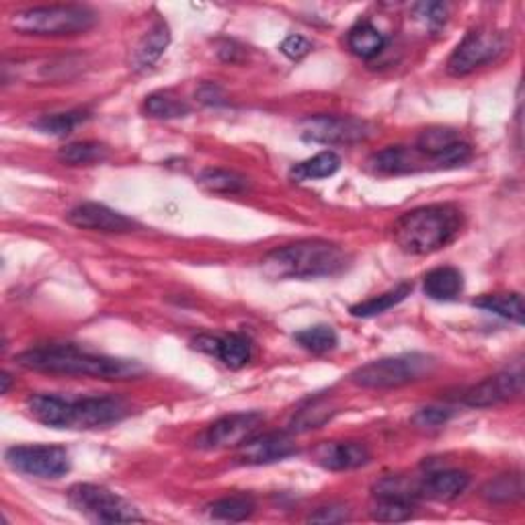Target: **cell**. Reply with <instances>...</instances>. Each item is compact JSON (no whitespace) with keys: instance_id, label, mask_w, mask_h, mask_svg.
<instances>
[{"instance_id":"6da1fadb","label":"cell","mask_w":525,"mask_h":525,"mask_svg":"<svg viewBox=\"0 0 525 525\" xmlns=\"http://www.w3.org/2000/svg\"><path fill=\"white\" fill-rule=\"evenodd\" d=\"M25 370L60 373V376H82L97 380H133L144 373L138 362L115 360V357L82 352L77 345L36 347L15 357Z\"/></svg>"},{"instance_id":"7a4b0ae2","label":"cell","mask_w":525,"mask_h":525,"mask_svg":"<svg viewBox=\"0 0 525 525\" xmlns=\"http://www.w3.org/2000/svg\"><path fill=\"white\" fill-rule=\"evenodd\" d=\"M464 214L452 204L421 205L400 215L393 226L394 243L408 255H431L460 235Z\"/></svg>"},{"instance_id":"3957f363","label":"cell","mask_w":525,"mask_h":525,"mask_svg":"<svg viewBox=\"0 0 525 525\" xmlns=\"http://www.w3.org/2000/svg\"><path fill=\"white\" fill-rule=\"evenodd\" d=\"M347 265L345 248L314 238L275 248L263 259V271L271 279H319L341 273Z\"/></svg>"},{"instance_id":"277c9868","label":"cell","mask_w":525,"mask_h":525,"mask_svg":"<svg viewBox=\"0 0 525 525\" xmlns=\"http://www.w3.org/2000/svg\"><path fill=\"white\" fill-rule=\"evenodd\" d=\"M97 23L93 8L82 5H52L33 6L13 15L11 27L23 36L58 37L79 36L89 31Z\"/></svg>"},{"instance_id":"5b68a950","label":"cell","mask_w":525,"mask_h":525,"mask_svg":"<svg viewBox=\"0 0 525 525\" xmlns=\"http://www.w3.org/2000/svg\"><path fill=\"white\" fill-rule=\"evenodd\" d=\"M436 362L423 353H404L396 357H384L362 365L352 373V382L360 388L390 390L427 378Z\"/></svg>"},{"instance_id":"8992f818","label":"cell","mask_w":525,"mask_h":525,"mask_svg":"<svg viewBox=\"0 0 525 525\" xmlns=\"http://www.w3.org/2000/svg\"><path fill=\"white\" fill-rule=\"evenodd\" d=\"M68 499L74 509L89 515L99 523H133L144 521L136 507L126 499L97 485H74L68 490Z\"/></svg>"},{"instance_id":"52a82bcc","label":"cell","mask_w":525,"mask_h":525,"mask_svg":"<svg viewBox=\"0 0 525 525\" xmlns=\"http://www.w3.org/2000/svg\"><path fill=\"white\" fill-rule=\"evenodd\" d=\"M299 133L306 142L337 146L368 140L373 128L372 123L352 115H310L299 121Z\"/></svg>"},{"instance_id":"ba28073f","label":"cell","mask_w":525,"mask_h":525,"mask_svg":"<svg viewBox=\"0 0 525 525\" xmlns=\"http://www.w3.org/2000/svg\"><path fill=\"white\" fill-rule=\"evenodd\" d=\"M5 460L15 472L36 478H60L70 470V456L60 446H15Z\"/></svg>"},{"instance_id":"9c48e42d","label":"cell","mask_w":525,"mask_h":525,"mask_svg":"<svg viewBox=\"0 0 525 525\" xmlns=\"http://www.w3.org/2000/svg\"><path fill=\"white\" fill-rule=\"evenodd\" d=\"M507 46L501 33L488 29H474L466 33V37L460 41V46L454 49V54L447 60V72L452 77H464L470 74L480 66L493 62L499 54H503Z\"/></svg>"},{"instance_id":"30bf717a","label":"cell","mask_w":525,"mask_h":525,"mask_svg":"<svg viewBox=\"0 0 525 525\" xmlns=\"http://www.w3.org/2000/svg\"><path fill=\"white\" fill-rule=\"evenodd\" d=\"M261 413H232L214 421L202 436L197 437V447L202 449H224L240 447L247 439H251L257 429L261 427Z\"/></svg>"},{"instance_id":"8fae6325","label":"cell","mask_w":525,"mask_h":525,"mask_svg":"<svg viewBox=\"0 0 525 525\" xmlns=\"http://www.w3.org/2000/svg\"><path fill=\"white\" fill-rule=\"evenodd\" d=\"M130 413L121 398L90 396L68 400V429H97L118 423Z\"/></svg>"},{"instance_id":"7c38bea8","label":"cell","mask_w":525,"mask_h":525,"mask_svg":"<svg viewBox=\"0 0 525 525\" xmlns=\"http://www.w3.org/2000/svg\"><path fill=\"white\" fill-rule=\"evenodd\" d=\"M66 220L77 228L105 232V235H126V232L138 228V224L128 218V215L95 202H87L72 207L68 215H66Z\"/></svg>"},{"instance_id":"4fadbf2b","label":"cell","mask_w":525,"mask_h":525,"mask_svg":"<svg viewBox=\"0 0 525 525\" xmlns=\"http://www.w3.org/2000/svg\"><path fill=\"white\" fill-rule=\"evenodd\" d=\"M521 390H523V372L507 370L470 388L462 400H464V404H468V406L487 408V406H493L499 403H505V400L520 396Z\"/></svg>"},{"instance_id":"5bb4252c","label":"cell","mask_w":525,"mask_h":525,"mask_svg":"<svg viewBox=\"0 0 525 525\" xmlns=\"http://www.w3.org/2000/svg\"><path fill=\"white\" fill-rule=\"evenodd\" d=\"M294 452L296 446L288 433H265V436H253L240 446L238 462L248 466L273 464Z\"/></svg>"},{"instance_id":"9a60e30c","label":"cell","mask_w":525,"mask_h":525,"mask_svg":"<svg viewBox=\"0 0 525 525\" xmlns=\"http://www.w3.org/2000/svg\"><path fill=\"white\" fill-rule=\"evenodd\" d=\"M314 457L322 468L332 472L355 470L370 462V449L360 441H327L314 449Z\"/></svg>"},{"instance_id":"2e32d148","label":"cell","mask_w":525,"mask_h":525,"mask_svg":"<svg viewBox=\"0 0 525 525\" xmlns=\"http://www.w3.org/2000/svg\"><path fill=\"white\" fill-rule=\"evenodd\" d=\"M470 485V477L462 470L433 472L421 482L419 495L431 501H452L460 497Z\"/></svg>"},{"instance_id":"e0dca14e","label":"cell","mask_w":525,"mask_h":525,"mask_svg":"<svg viewBox=\"0 0 525 525\" xmlns=\"http://www.w3.org/2000/svg\"><path fill=\"white\" fill-rule=\"evenodd\" d=\"M423 289L431 299L449 302L464 291V275L456 267H437L425 275Z\"/></svg>"},{"instance_id":"ac0fdd59","label":"cell","mask_w":525,"mask_h":525,"mask_svg":"<svg viewBox=\"0 0 525 525\" xmlns=\"http://www.w3.org/2000/svg\"><path fill=\"white\" fill-rule=\"evenodd\" d=\"M169 41H171L169 25L163 21L154 25V27L150 29L144 37H142L136 49H133V56H131L133 70H138V72L148 70L150 66H152L158 58L163 56L166 46H169Z\"/></svg>"},{"instance_id":"d6986e66","label":"cell","mask_w":525,"mask_h":525,"mask_svg":"<svg viewBox=\"0 0 525 525\" xmlns=\"http://www.w3.org/2000/svg\"><path fill=\"white\" fill-rule=\"evenodd\" d=\"M215 357H220L224 365H228L232 370H240L251 362L253 355V345L251 339L245 335H238V332H232L226 337H218V343H215Z\"/></svg>"},{"instance_id":"ffe728a7","label":"cell","mask_w":525,"mask_h":525,"mask_svg":"<svg viewBox=\"0 0 525 525\" xmlns=\"http://www.w3.org/2000/svg\"><path fill=\"white\" fill-rule=\"evenodd\" d=\"M347 46L355 56L370 60V58L378 56L382 49H384L386 37L382 36L372 23H357L355 27L349 31Z\"/></svg>"},{"instance_id":"44dd1931","label":"cell","mask_w":525,"mask_h":525,"mask_svg":"<svg viewBox=\"0 0 525 525\" xmlns=\"http://www.w3.org/2000/svg\"><path fill=\"white\" fill-rule=\"evenodd\" d=\"M368 164L370 169L378 174H403L415 169L413 152L404 146H388L380 150V152L370 158Z\"/></svg>"},{"instance_id":"7402d4cb","label":"cell","mask_w":525,"mask_h":525,"mask_svg":"<svg viewBox=\"0 0 525 525\" xmlns=\"http://www.w3.org/2000/svg\"><path fill=\"white\" fill-rule=\"evenodd\" d=\"M341 169V158L332 150H324V152L316 154L308 161L296 164L291 169V179L296 181H314V179H327L332 177Z\"/></svg>"},{"instance_id":"603a6c76","label":"cell","mask_w":525,"mask_h":525,"mask_svg":"<svg viewBox=\"0 0 525 525\" xmlns=\"http://www.w3.org/2000/svg\"><path fill=\"white\" fill-rule=\"evenodd\" d=\"M413 291V283H400L398 288L386 291V294H382L378 298H370L365 299L362 304H355L352 306V316H357V319H372V316H378V314H384L390 308L398 306L403 299H406V296H411Z\"/></svg>"},{"instance_id":"cb8c5ba5","label":"cell","mask_w":525,"mask_h":525,"mask_svg":"<svg viewBox=\"0 0 525 525\" xmlns=\"http://www.w3.org/2000/svg\"><path fill=\"white\" fill-rule=\"evenodd\" d=\"M210 518L220 521H245L255 513V501L247 495H232L207 505Z\"/></svg>"},{"instance_id":"d4e9b609","label":"cell","mask_w":525,"mask_h":525,"mask_svg":"<svg viewBox=\"0 0 525 525\" xmlns=\"http://www.w3.org/2000/svg\"><path fill=\"white\" fill-rule=\"evenodd\" d=\"M197 183L210 194H240L248 187L245 174L226 169H205L199 174Z\"/></svg>"},{"instance_id":"484cf974","label":"cell","mask_w":525,"mask_h":525,"mask_svg":"<svg viewBox=\"0 0 525 525\" xmlns=\"http://www.w3.org/2000/svg\"><path fill=\"white\" fill-rule=\"evenodd\" d=\"M472 304L511 322L523 324V302L520 294H488L474 299Z\"/></svg>"},{"instance_id":"4316f807","label":"cell","mask_w":525,"mask_h":525,"mask_svg":"<svg viewBox=\"0 0 525 525\" xmlns=\"http://www.w3.org/2000/svg\"><path fill=\"white\" fill-rule=\"evenodd\" d=\"M482 497L488 503H513L523 497V478L521 474H503L495 480H488L482 487Z\"/></svg>"},{"instance_id":"83f0119b","label":"cell","mask_w":525,"mask_h":525,"mask_svg":"<svg viewBox=\"0 0 525 525\" xmlns=\"http://www.w3.org/2000/svg\"><path fill=\"white\" fill-rule=\"evenodd\" d=\"M413 499L394 495H376V505L372 509V518L384 523H398L411 520Z\"/></svg>"},{"instance_id":"f1b7e54d","label":"cell","mask_w":525,"mask_h":525,"mask_svg":"<svg viewBox=\"0 0 525 525\" xmlns=\"http://www.w3.org/2000/svg\"><path fill=\"white\" fill-rule=\"evenodd\" d=\"M58 158L64 164L80 166V164H95L107 158V148L99 142H72V144L60 148Z\"/></svg>"},{"instance_id":"f546056e","label":"cell","mask_w":525,"mask_h":525,"mask_svg":"<svg viewBox=\"0 0 525 525\" xmlns=\"http://www.w3.org/2000/svg\"><path fill=\"white\" fill-rule=\"evenodd\" d=\"M332 413L335 411H332L329 400H324V398L310 400V403H308L304 408H299L289 427L294 433H304V431L316 429V427H320L322 423H327L332 416Z\"/></svg>"},{"instance_id":"4dcf8cb0","label":"cell","mask_w":525,"mask_h":525,"mask_svg":"<svg viewBox=\"0 0 525 525\" xmlns=\"http://www.w3.org/2000/svg\"><path fill=\"white\" fill-rule=\"evenodd\" d=\"M456 142H460V133L452 128H429L421 131L419 140H416V150L423 154L431 156L433 161L446 152L447 148H452Z\"/></svg>"},{"instance_id":"1f68e13d","label":"cell","mask_w":525,"mask_h":525,"mask_svg":"<svg viewBox=\"0 0 525 525\" xmlns=\"http://www.w3.org/2000/svg\"><path fill=\"white\" fill-rule=\"evenodd\" d=\"M299 347L310 353H327L337 347V332L329 324H316V327L299 331L296 335Z\"/></svg>"},{"instance_id":"d6a6232c","label":"cell","mask_w":525,"mask_h":525,"mask_svg":"<svg viewBox=\"0 0 525 525\" xmlns=\"http://www.w3.org/2000/svg\"><path fill=\"white\" fill-rule=\"evenodd\" d=\"M144 110L150 118L158 120H173V118H183V115L189 113V107L171 93H152L146 97Z\"/></svg>"},{"instance_id":"836d02e7","label":"cell","mask_w":525,"mask_h":525,"mask_svg":"<svg viewBox=\"0 0 525 525\" xmlns=\"http://www.w3.org/2000/svg\"><path fill=\"white\" fill-rule=\"evenodd\" d=\"M89 115L77 110V111H66V113H54V115H44V118L37 120L33 126L39 130L41 133H49V136H66L74 128L80 126L82 121H87Z\"/></svg>"},{"instance_id":"e575fe53","label":"cell","mask_w":525,"mask_h":525,"mask_svg":"<svg viewBox=\"0 0 525 525\" xmlns=\"http://www.w3.org/2000/svg\"><path fill=\"white\" fill-rule=\"evenodd\" d=\"M452 416L449 408H439V406H427L415 415V425H419L423 429H437L441 425H446Z\"/></svg>"},{"instance_id":"d590c367","label":"cell","mask_w":525,"mask_h":525,"mask_svg":"<svg viewBox=\"0 0 525 525\" xmlns=\"http://www.w3.org/2000/svg\"><path fill=\"white\" fill-rule=\"evenodd\" d=\"M415 15L416 19L429 25V27H437L447 19V6L441 3H421L415 6Z\"/></svg>"},{"instance_id":"8d00e7d4","label":"cell","mask_w":525,"mask_h":525,"mask_svg":"<svg viewBox=\"0 0 525 525\" xmlns=\"http://www.w3.org/2000/svg\"><path fill=\"white\" fill-rule=\"evenodd\" d=\"M312 44L302 36H289L283 39L281 44V54L288 56L289 60H302L304 56L310 54Z\"/></svg>"},{"instance_id":"74e56055","label":"cell","mask_w":525,"mask_h":525,"mask_svg":"<svg viewBox=\"0 0 525 525\" xmlns=\"http://www.w3.org/2000/svg\"><path fill=\"white\" fill-rule=\"evenodd\" d=\"M347 520H349V509H345V507H322V509L308 518L310 523H343Z\"/></svg>"},{"instance_id":"f35d334b","label":"cell","mask_w":525,"mask_h":525,"mask_svg":"<svg viewBox=\"0 0 525 525\" xmlns=\"http://www.w3.org/2000/svg\"><path fill=\"white\" fill-rule=\"evenodd\" d=\"M0 382H3V388H0V394H6L8 388H11V376L5 372L3 376H0Z\"/></svg>"}]
</instances>
